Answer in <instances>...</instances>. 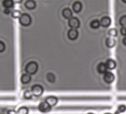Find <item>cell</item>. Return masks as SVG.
<instances>
[{
  "label": "cell",
  "mask_w": 126,
  "mask_h": 114,
  "mask_svg": "<svg viewBox=\"0 0 126 114\" xmlns=\"http://www.w3.org/2000/svg\"><path fill=\"white\" fill-rule=\"evenodd\" d=\"M110 114V113H106V114Z\"/></svg>",
  "instance_id": "cell-32"
},
{
  "label": "cell",
  "mask_w": 126,
  "mask_h": 114,
  "mask_svg": "<svg viewBox=\"0 0 126 114\" xmlns=\"http://www.w3.org/2000/svg\"><path fill=\"white\" fill-rule=\"evenodd\" d=\"M62 16L65 18V19H71L72 17V11L70 8L69 7H66L64 9H63L62 10Z\"/></svg>",
  "instance_id": "cell-11"
},
{
  "label": "cell",
  "mask_w": 126,
  "mask_h": 114,
  "mask_svg": "<svg viewBox=\"0 0 126 114\" xmlns=\"http://www.w3.org/2000/svg\"><path fill=\"white\" fill-rule=\"evenodd\" d=\"M32 22L31 16L28 13H23L19 18V23L23 26H29Z\"/></svg>",
  "instance_id": "cell-2"
},
{
  "label": "cell",
  "mask_w": 126,
  "mask_h": 114,
  "mask_svg": "<svg viewBox=\"0 0 126 114\" xmlns=\"http://www.w3.org/2000/svg\"><path fill=\"white\" fill-rule=\"evenodd\" d=\"M68 24H69V26L71 28H72V29H77V28H78L80 27V20L77 17L72 16L71 19H69Z\"/></svg>",
  "instance_id": "cell-4"
},
{
  "label": "cell",
  "mask_w": 126,
  "mask_h": 114,
  "mask_svg": "<svg viewBox=\"0 0 126 114\" xmlns=\"http://www.w3.org/2000/svg\"><path fill=\"white\" fill-rule=\"evenodd\" d=\"M123 44H124L125 45H126V37H125V38L123 39Z\"/></svg>",
  "instance_id": "cell-30"
},
{
  "label": "cell",
  "mask_w": 126,
  "mask_h": 114,
  "mask_svg": "<svg viewBox=\"0 0 126 114\" xmlns=\"http://www.w3.org/2000/svg\"><path fill=\"white\" fill-rule=\"evenodd\" d=\"M38 110L41 112H42V113H47V112L50 111L51 107L46 102H41V103L39 104V105H38Z\"/></svg>",
  "instance_id": "cell-8"
},
{
  "label": "cell",
  "mask_w": 126,
  "mask_h": 114,
  "mask_svg": "<svg viewBox=\"0 0 126 114\" xmlns=\"http://www.w3.org/2000/svg\"><path fill=\"white\" fill-rule=\"evenodd\" d=\"M20 80H21V82L22 84H27L31 81V76L30 74L26 73H24L21 75Z\"/></svg>",
  "instance_id": "cell-13"
},
{
  "label": "cell",
  "mask_w": 126,
  "mask_h": 114,
  "mask_svg": "<svg viewBox=\"0 0 126 114\" xmlns=\"http://www.w3.org/2000/svg\"><path fill=\"white\" fill-rule=\"evenodd\" d=\"M107 69H108V68H107L106 63H103V62L99 63L98 65H97V71H98L99 73H104L105 74L106 73L108 72L107 71Z\"/></svg>",
  "instance_id": "cell-10"
},
{
  "label": "cell",
  "mask_w": 126,
  "mask_h": 114,
  "mask_svg": "<svg viewBox=\"0 0 126 114\" xmlns=\"http://www.w3.org/2000/svg\"><path fill=\"white\" fill-rule=\"evenodd\" d=\"M115 79V76L114 75V73L112 72H107L104 74L103 76V80L105 81V82L108 83V84H111L112 83Z\"/></svg>",
  "instance_id": "cell-5"
},
{
  "label": "cell",
  "mask_w": 126,
  "mask_h": 114,
  "mask_svg": "<svg viewBox=\"0 0 126 114\" xmlns=\"http://www.w3.org/2000/svg\"><path fill=\"white\" fill-rule=\"evenodd\" d=\"M7 114H17V113L14 110H10V111H8Z\"/></svg>",
  "instance_id": "cell-29"
},
{
  "label": "cell",
  "mask_w": 126,
  "mask_h": 114,
  "mask_svg": "<svg viewBox=\"0 0 126 114\" xmlns=\"http://www.w3.org/2000/svg\"><path fill=\"white\" fill-rule=\"evenodd\" d=\"M25 7L29 10H32L36 7V2L33 0H27L24 3Z\"/></svg>",
  "instance_id": "cell-14"
},
{
  "label": "cell",
  "mask_w": 126,
  "mask_h": 114,
  "mask_svg": "<svg viewBox=\"0 0 126 114\" xmlns=\"http://www.w3.org/2000/svg\"><path fill=\"white\" fill-rule=\"evenodd\" d=\"M58 98L55 97V96H48L45 99V102L52 108V107H54L57 105L58 103Z\"/></svg>",
  "instance_id": "cell-7"
},
{
  "label": "cell",
  "mask_w": 126,
  "mask_h": 114,
  "mask_svg": "<svg viewBox=\"0 0 126 114\" xmlns=\"http://www.w3.org/2000/svg\"><path fill=\"white\" fill-rule=\"evenodd\" d=\"M47 79L50 83H53L55 82V76L52 73H48L47 74Z\"/></svg>",
  "instance_id": "cell-21"
},
{
  "label": "cell",
  "mask_w": 126,
  "mask_h": 114,
  "mask_svg": "<svg viewBox=\"0 0 126 114\" xmlns=\"http://www.w3.org/2000/svg\"><path fill=\"white\" fill-rule=\"evenodd\" d=\"M100 22L97 19H94L90 22V26L93 29H97L100 26Z\"/></svg>",
  "instance_id": "cell-18"
},
{
  "label": "cell",
  "mask_w": 126,
  "mask_h": 114,
  "mask_svg": "<svg viewBox=\"0 0 126 114\" xmlns=\"http://www.w3.org/2000/svg\"><path fill=\"white\" fill-rule=\"evenodd\" d=\"M38 69V65L36 62L35 61H31L27 64L25 66V71L27 73L30 75H33L36 73Z\"/></svg>",
  "instance_id": "cell-1"
},
{
  "label": "cell",
  "mask_w": 126,
  "mask_h": 114,
  "mask_svg": "<svg viewBox=\"0 0 126 114\" xmlns=\"http://www.w3.org/2000/svg\"><path fill=\"white\" fill-rule=\"evenodd\" d=\"M111 18L109 16H103L100 20V24L104 27H108L111 24Z\"/></svg>",
  "instance_id": "cell-9"
},
{
  "label": "cell",
  "mask_w": 126,
  "mask_h": 114,
  "mask_svg": "<svg viewBox=\"0 0 126 114\" xmlns=\"http://www.w3.org/2000/svg\"><path fill=\"white\" fill-rule=\"evenodd\" d=\"M4 49H5V45L2 41H1L0 42V52L2 53L4 50Z\"/></svg>",
  "instance_id": "cell-26"
},
{
  "label": "cell",
  "mask_w": 126,
  "mask_h": 114,
  "mask_svg": "<svg viewBox=\"0 0 126 114\" xmlns=\"http://www.w3.org/2000/svg\"><path fill=\"white\" fill-rule=\"evenodd\" d=\"M123 2H125V3H126V0H123Z\"/></svg>",
  "instance_id": "cell-31"
},
{
  "label": "cell",
  "mask_w": 126,
  "mask_h": 114,
  "mask_svg": "<svg viewBox=\"0 0 126 114\" xmlns=\"http://www.w3.org/2000/svg\"><path fill=\"white\" fill-rule=\"evenodd\" d=\"M106 65L108 68V69H110V70H114L115 68H116V62L114 60V59H109L106 61Z\"/></svg>",
  "instance_id": "cell-15"
},
{
  "label": "cell",
  "mask_w": 126,
  "mask_h": 114,
  "mask_svg": "<svg viewBox=\"0 0 126 114\" xmlns=\"http://www.w3.org/2000/svg\"><path fill=\"white\" fill-rule=\"evenodd\" d=\"M31 91H32V93L33 96H35V97H38V96H41L43 94L44 88L40 85H34L31 88Z\"/></svg>",
  "instance_id": "cell-3"
},
{
  "label": "cell",
  "mask_w": 126,
  "mask_h": 114,
  "mask_svg": "<svg viewBox=\"0 0 126 114\" xmlns=\"http://www.w3.org/2000/svg\"><path fill=\"white\" fill-rule=\"evenodd\" d=\"M120 24L122 26V27H126V15L123 16L120 19Z\"/></svg>",
  "instance_id": "cell-25"
},
{
  "label": "cell",
  "mask_w": 126,
  "mask_h": 114,
  "mask_svg": "<svg viewBox=\"0 0 126 114\" xmlns=\"http://www.w3.org/2000/svg\"><path fill=\"white\" fill-rule=\"evenodd\" d=\"M106 46L109 48H112L115 46L116 45V41L114 39L111 38V37H109L108 39H106Z\"/></svg>",
  "instance_id": "cell-16"
},
{
  "label": "cell",
  "mask_w": 126,
  "mask_h": 114,
  "mask_svg": "<svg viewBox=\"0 0 126 114\" xmlns=\"http://www.w3.org/2000/svg\"><path fill=\"white\" fill-rule=\"evenodd\" d=\"M2 5L5 7V8H11L13 7L14 5V2L12 0H4L2 1Z\"/></svg>",
  "instance_id": "cell-17"
},
{
  "label": "cell",
  "mask_w": 126,
  "mask_h": 114,
  "mask_svg": "<svg viewBox=\"0 0 126 114\" xmlns=\"http://www.w3.org/2000/svg\"><path fill=\"white\" fill-rule=\"evenodd\" d=\"M29 110L27 107H21L16 111L17 114H28Z\"/></svg>",
  "instance_id": "cell-20"
},
{
  "label": "cell",
  "mask_w": 126,
  "mask_h": 114,
  "mask_svg": "<svg viewBox=\"0 0 126 114\" xmlns=\"http://www.w3.org/2000/svg\"><path fill=\"white\" fill-rule=\"evenodd\" d=\"M108 34H109L110 36H111V37H115V36H117L118 31H117V30L116 28H111V29L109 30V32H108Z\"/></svg>",
  "instance_id": "cell-22"
},
{
  "label": "cell",
  "mask_w": 126,
  "mask_h": 114,
  "mask_svg": "<svg viewBox=\"0 0 126 114\" xmlns=\"http://www.w3.org/2000/svg\"><path fill=\"white\" fill-rule=\"evenodd\" d=\"M11 15H12V17H13L14 19H18V18L19 19L22 14L19 10H13L11 13Z\"/></svg>",
  "instance_id": "cell-19"
},
{
  "label": "cell",
  "mask_w": 126,
  "mask_h": 114,
  "mask_svg": "<svg viewBox=\"0 0 126 114\" xmlns=\"http://www.w3.org/2000/svg\"><path fill=\"white\" fill-rule=\"evenodd\" d=\"M10 12H11V11H10V9H8V8H5V9L4 10V13L5 14H9Z\"/></svg>",
  "instance_id": "cell-28"
},
{
  "label": "cell",
  "mask_w": 126,
  "mask_h": 114,
  "mask_svg": "<svg viewBox=\"0 0 126 114\" xmlns=\"http://www.w3.org/2000/svg\"><path fill=\"white\" fill-rule=\"evenodd\" d=\"M88 114H92V113H89Z\"/></svg>",
  "instance_id": "cell-33"
},
{
  "label": "cell",
  "mask_w": 126,
  "mask_h": 114,
  "mask_svg": "<svg viewBox=\"0 0 126 114\" xmlns=\"http://www.w3.org/2000/svg\"><path fill=\"white\" fill-rule=\"evenodd\" d=\"M67 36H68V38L70 40H75L78 37V31L77 29H72V28H71L70 30H68Z\"/></svg>",
  "instance_id": "cell-6"
},
{
  "label": "cell",
  "mask_w": 126,
  "mask_h": 114,
  "mask_svg": "<svg viewBox=\"0 0 126 114\" xmlns=\"http://www.w3.org/2000/svg\"><path fill=\"white\" fill-rule=\"evenodd\" d=\"M72 9L75 13H79L82 10V4L79 1H76L72 4Z\"/></svg>",
  "instance_id": "cell-12"
},
{
  "label": "cell",
  "mask_w": 126,
  "mask_h": 114,
  "mask_svg": "<svg viewBox=\"0 0 126 114\" xmlns=\"http://www.w3.org/2000/svg\"><path fill=\"white\" fill-rule=\"evenodd\" d=\"M126 111V105H120V106L118 107L117 110V111H116V112H115V114H120V113H123V112Z\"/></svg>",
  "instance_id": "cell-23"
},
{
  "label": "cell",
  "mask_w": 126,
  "mask_h": 114,
  "mask_svg": "<svg viewBox=\"0 0 126 114\" xmlns=\"http://www.w3.org/2000/svg\"><path fill=\"white\" fill-rule=\"evenodd\" d=\"M32 96V93L31 91H26L24 93V97L26 99H30Z\"/></svg>",
  "instance_id": "cell-24"
},
{
  "label": "cell",
  "mask_w": 126,
  "mask_h": 114,
  "mask_svg": "<svg viewBox=\"0 0 126 114\" xmlns=\"http://www.w3.org/2000/svg\"><path fill=\"white\" fill-rule=\"evenodd\" d=\"M120 33L123 36H126V27H122L120 30Z\"/></svg>",
  "instance_id": "cell-27"
}]
</instances>
